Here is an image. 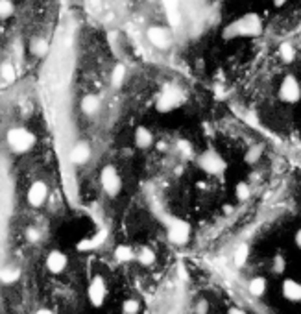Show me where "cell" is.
Listing matches in <instances>:
<instances>
[{"mask_svg":"<svg viewBox=\"0 0 301 314\" xmlns=\"http://www.w3.org/2000/svg\"><path fill=\"white\" fill-rule=\"evenodd\" d=\"M6 141L12 152H15V154H26V152H30L35 146L37 137H35L34 132H30L28 128L17 126V128H12L8 132Z\"/></svg>","mask_w":301,"mask_h":314,"instance_id":"cell-1","label":"cell"},{"mask_svg":"<svg viewBox=\"0 0 301 314\" xmlns=\"http://www.w3.org/2000/svg\"><path fill=\"white\" fill-rule=\"evenodd\" d=\"M100 183H102L104 192H106L109 198H115V196H119L120 192H122V177H120L119 170H117L113 165H108L102 168Z\"/></svg>","mask_w":301,"mask_h":314,"instance_id":"cell-2","label":"cell"},{"mask_svg":"<svg viewBox=\"0 0 301 314\" xmlns=\"http://www.w3.org/2000/svg\"><path fill=\"white\" fill-rule=\"evenodd\" d=\"M106 297H108V283H106V277L100 274L92 275L91 281H89V286H87V299L94 308H100L106 303Z\"/></svg>","mask_w":301,"mask_h":314,"instance_id":"cell-3","label":"cell"},{"mask_svg":"<svg viewBox=\"0 0 301 314\" xmlns=\"http://www.w3.org/2000/svg\"><path fill=\"white\" fill-rule=\"evenodd\" d=\"M198 165L211 176H218L226 170V161L222 159V155L218 152H204L198 157Z\"/></svg>","mask_w":301,"mask_h":314,"instance_id":"cell-4","label":"cell"},{"mask_svg":"<svg viewBox=\"0 0 301 314\" xmlns=\"http://www.w3.org/2000/svg\"><path fill=\"white\" fill-rule=\"evenodd\" d=\"M166 233H168V240H170L172 244H177L181 246L185 244L190 237V226L187 222H183L179 218H174L168 222L166 226Z\"/></svg>","mask_w":301,"mask_h":314,"instance_id":"cell-5","label":"cell"},{"mask_svg":"<svg viewBox=\"0 0 301 314\" xmlns=\"http://www.w3.org/2000/svg\"><path fill=\"white\" fill-rule=\"evenodd\" d=\"M148 41L155 46V48H161V50H166L168 46L172 45V32L166 26H150L146 32Z\"/></svg>","mask_w":301,"mask_h":314,"instance_id":"cell-6","label":"cell"},{"mask_svg":"<svg viewBox=\"0 0 301 314\" xmlns=\"http://www.w3.org/2000/svg\"><path fill=\"white\" fill-rule=\"evenodd\" d=\"M48 185H46L45 181H34L32 185H30L28 192H26V200H28V203L32 207H35V209H39V207L45 205V201L48 200Z\"/></svg>","mask_w":301,"mask_h":314,"instance_id":"cell-7","label":"cell"},{"mask_svg":"<svg viewBox=\"0 0 301 314\" xmlns=\"http://www.w3.org/2000/svg\"><path fill=\"white\" fill-rule=\"evenodd\" d=\"M301 96V89L299 83L295 80L294 76H286L283 81H281V87H279V98L286 103H295Z\"/></svg>","mask_w":301,"mask_h":314,"instance_id":"cell-8","label":"cell"},{"mask_svg":"<svg viewBox=\"0 0 301 314\" xmlns=\"http://www.w3.org/2000/svg\"><path fill=\"white\" fill-rule=\"evenodd\" d=\"M67 264H68V257L63 253L61 250H52L48 255H46L45 259V266L46 270L50 272V274L54 275H59L65 272V268H67Z\"/></svg>","mask_w":301,"mask_h":314,"instance_id":"cell-9","label":"cell"},{"mask_svg":"<svg viewBox=\"0 0 301 314\" xmlns=\"http://www.w3.org/2000/svg\"><path fill=\"white\" fill-rule=\"evenodd\" d=\"M281 294L284 299L292 303H297L301 299V285L295 279H284L281 285Z\"/></svg>","mask_w":301,"mask_h":314,"instance_id":"cell-10","label":"cell"},{"mask_svg":"<svg viewBox=\"0 0 301 314\" xmlns=\"http://www.w3.org/2000/svg\"><path fill=\"white\" fill-rule=\"evenodd\" d=\"M133 141H135V146L141 150H148L152 148L154 144V133L148 130L146 126H139L133 133Z\"/></svg>","mask_w":301,"mask_h":314,"instance_id":"cell-11","label":"cell"},{"mask_svg":"<svg viewBox=\"0 0 301 314\" xmlns=\"http://www.w3.org/2000/svg\"><path fill=\"white\" fill-rule=\"evenodd\" d=\"M237 30H239L240 34L257 35L259 32H261V21H259L255 15H248V17H244L242 21H240Z\"/></svg>","mask_w":301,"mask_h":314,"instance_id":"cell-12","label":"cell"},{"mask_svg":"<svg viewBox=\"0 0 301 314\" xmlns=\"http://www.w3.org/2000/svg\"><path fill=\"white\" fill-rule=\"evenodd\" d=\"M266 288H268V281L262 275H257V277L250 279V283H248V292L253 297H262L266 294Z\"/></svg>","mask_w":301,"mask_h":314,"instance_id":"cell-13","label":"cell"},{"mask_svg":"<svg viewBox=\"0 0 301 314\" xmlns=\"http://www.w3.org/2000/svg\"><path fill=\"white\" fill-rule=\"evenodd\" d=\"M89 157H91V148H89V144H85V143H78L72 148V154H70V159H72V163H76V165L85 163Z\"/></svg>","mask_w":301,"mask_h":314,"instance_id":"cell-14","label":"cell"},{"mask_svg":"<svg viewBox=\"0 0 301 314\" xmlns=\"http://www.w3.org/2000/svg\"><path fill=\"white\" fill-rule=\"evenodd\" d=\"M155 251L152 248H148V246H142L141 250L135 253V261L142 264V266H152L155 263Z\"/></svg>","mask_w":301,"mask_h":314,"instance_id":"cell-15","label":"cell"},{"mask_svg":"<svg viewBox=\"0 0 301 314\" xmlns=\"http://www.w3.org/2000/svg\"><path fill=\"white\" fill-rule=\"evenodd\" d=\"M115 259L119 261V263H131L133 259H135V251L133 248L126 244H120L117 246V250H115Z\"/></svg>","mask_w":301,"mask_h":314,"instance_id":"cell-16","label":"cell"},{"mask_svg":"<svg viewBox=\"0 0 301 314\" xmlns=\"http://www.w3.org/2000/svg\"><path fill=\"white\" fill-rule=\"evenodd\" d=\"M81 109H83V113L87 115H94L100 109V98L96 94H87L83 96L81 100Z\"/></svg>","mask_w":301,"mask_h":314,"instance_id":"cell-17","label":"cell"},{"mask_svg":"<svg viewBox=\"0 0 301 314\" xmlns=\"http://www.w3.org/2000/svg\"><path fill=\"white\" fill-rule=\"evenodd\" d=\"M248 257H250V246L248 244H240L237 250H235V266L237 268H240V266H244L246 263H248Z\"/></svg>","mask_w":301,"mask_h":314,"instance_id":"cell-18","label":"cell"},{"mask_svg":"<svg viewBox=\"0 0 301 314\" xmlns=\"http://www.w3.org/2000/svg\"><path fill=\"white\" fill-rule=\"evenodd\" d=\"M177 102V96L172 94V92H163V96L159 100V109L161 111H170Z\"/></svg>","mask_w":301,"mask_h":314,"instance_id":"cell-19","label":"cell"},{"mask_svg":"<svg viewBox=\"0 0 301 314\" xmlns=\"http://www.w3.org/2000/svg\"><path fill=\"white\" fill-rule=\"evenodd\" d=\"M166 13H168V21H170L172 26H176V24L181 23V13L177 10L176 4H172V2H166Z\"/></svg>","mask_w":301,"mask_h":314,"instance_id":"cell-20","label":"cell"},{"mask_svg":"<svg viewBox=\"0 0 301 314\" xmlns=\"http://www.w3.org/2000/svg\"><path fill=\"white\" fill-rule=\"evenodd\" d=\"M235 194H237L239 201H246L251 196L250 185H248V183H244V181H240L239 185H237V188H235Z\"/></svg>","mask_w":301,"mask_h":314,"instance_id":"cell-21","label":"cell"},{"mask_svg":"<svg viewBox=\"0 0 301 314\" xmlns=\"http://www.w3.org/2000/svg\"><path fill=\"white\" fill-rule=\"evenodd\" d=\"M17 279H19L17 268H4L0 272V281H4V283H15Z\"/></svg>","mask_w":301,"mask_h":314,"instance_id":"cell-22","label":"cell"},{"mask_svg":"<svg viewBox=\"0 0 301 314\" xmlns=\"http://www.w3.org/2000/svg\"><path fill=\"white\" fill-rule=\"evenodd\" d=\"M124 76H126V67L122 65V63H119V65L113 69V76H111V78H113V85L119 87L120 83L124 81Z\"/></svg>","mask_w":301,"mask_h":314,"instance_id":"cell-23","label":"cell"},{"mask_svg":"<svg viewBox=\"0 0 301 314\" xmlns=\"http://www.w3.org/2000/svg\"><path fill=\"white\" fill-rule=\"evenodd\" d=\"M279 54H281V57H283L284 61H292L295 56L294 48H292V45H288V43H283V45L279 46Z\"/></svg>","mask_w":301,"mask_h":314,"instance_id":"cell-24","label":"cell"},{"mask_svg":"<svg viewBox=\"0 0 301 314\" xmlns=\"http://www.w3.org/2000/svg\"><path fill=\"white\" fill-rule=\"evenodd\" d=\"M122 312L137 314L139 312V301H137V299H124V303H122Z\"/></svg>","mask_w":301,"mask_h":314,"instance_id":"cell-25","label":"cell"},{"mask_svg":"<svg viewBox=\"0 0 301 314\" xmlns=\"http://www.w3.org/2000/svg\"><path fill=\"white\" fill-rule=\"evenodd\" d=\"M13 12H15V6H13L12 2H8V0L0 2V19L10 17V15H13Z\"/></svg>","mask_w":301,"mask_h":314,"instance_id":"cell-26","label":"cell"},{"mask_svg":"<svg viewBox=\"0 0 301 314\" xmlns=\"http://www.w3.org/2000/svg\"><path fill=\"white\" fill-rule=\"evenodd\" d=\"M272 270L275 272V274H283L284 272V259L281 257V255H275V257H273Z\"/></svg>","mask_w":301,"mask_h":314,"instance_id":"cell-27","label":"cell"},{"mask_svg":"<svg viewBox=\"0 0 301 314\" xmlns=\"http://www.w3.org/2000/svg\"><path fill=\"white\" fill-rule=\"evenodd\" d=\"M0 72H2V76L6 78V80H13L15 78V69H13L10 63H6V65H2V69H0Z\"/></svg>","mask_w":301,"mask_h":314,"instance_id":"cell-28","label":"cell"},{"mask_svg":"<svg viewBox=\"0 0 301 314\" xmlns=\"http://www.w3.org/2000/svg\"><path fill=\"white\" fill-rule=\"evenodd\" d=\"M106 237V233H100L98 237H94V239H91V240H87V242H83V244H80V248H94L96 244H100L102 242V239Z\"/></svg>","mask_w":301,"mask_h":314,"instance_id":"cell-29","label":"cell"},{"mask_svg":"<svg viewBox=\"0 0 301 314\" xmlns=\"http://www.w3.org/2000/svg\"><path fill=\"white\" fill-rule=\"evenodd\" d=\"M259 157H261V148H259V146L253 148V150H250V152L246 154V161H248V163H255Z\"/></svg>","mask_w":301,"mask_h":314,"instance_id":"cell-30","label":"cell"},{"mask_svg":"<svg viewBox=\"0 0 301 314\" xmlns=\"http://www.w3.org/2000/svg\"><path fill=\"white\" fill-rule=\"evenodd\" d=\"M28 239L37 240V239H39V231H35L34 228H30V229H28Z\"/></svg>","mask_w":301,"mask_h":314,"instance_id":"cell-31","label":"cell"},{"mask_svg":"<svg viewBox=\"0 0 301 314\" xmlns=\"http://www.w3.org/2000/svg\"><path fill=\"white\" fill-rule=\"evenodd\" d=\"M35 314H56V312H54V310H50V308H39V310H37Z\"/></svg>","mask_w":301,"mask_h":314,"instance_id":"cell-32","label":"cell"},{"mask_svg":"<svg viewBox=\"0 0 301 314\" xmlns=\"http://www.w3.org/2000/svg\"><path fill=\"white\" fill-rule=\"evenodd\" d=\"M295 246H297V248L301 246V231H297V233H295Z\"/></svg>","mask_w":301,"mask_h":314,"instance_id":"cell-33","label":"cell"},{"mask_svg":"<svg viewBox=\"0 0 301 314\" xmlns=\"http://www.w3.org/2000/svg\"><path fill=\"white\" fill-rule=\"evenodd\" d=\"M229 314H244V310H240V308H235V310H231Z\"/></svg>","mask_w":301,"mask_h":314,"instance_id":"cell-34","label":"cell"}]
</instances>
